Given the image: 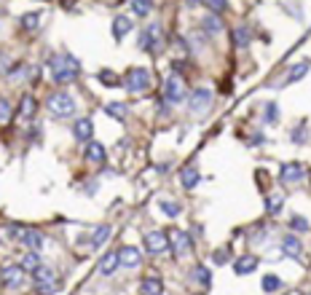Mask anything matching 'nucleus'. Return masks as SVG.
<instances>
[{
    "instance_id": "nucleus-1",
    "label": "nucleus",
    "mask_w": 311,
    "mask_h": 295,
    "mask_svg": "<svg viewBox=\"0 0 311 295\" xmlns=\"http://www.w3.org/2000/svg\"><path fill=\"white\" fill-rule=\"evenodd\" d=\"M49 70H51L54 84L67 86V84H73V81L78 78L81 62H78L75 56H70V54H65V56H51V59H49Z\"/></svg>"
},
{
    "instance_id": "nucleus-2",
    "label": "nucleus",
    "mask_w": 311,
    "mask_h": 295,
    "mask_svg": "<svg viewBox=\"0 0 311 295\" xmlns=\"http://www.w3.org/2000/svg\"><path fill=\"white\" fill-rule=\"evenodd\" d=\"M46 108H49V113L56 115V118H67V115L75 113V100L70 97V94H65V91H56V94L49 97Z\"/></svg>"
},
{
    "instance_id": "nucleus-3",
    "label": "nucleus",
    "mask_w": 311,
    "mask_h": 295,
    "mask_svg": "<svg viewBox=\"0 0 311 295\" xmlns=\"http://www.w3.org/2000/svg\"><path fill=\"white\" fill-rule=\"evenodd\" d=\"M124 86L131 94H142L145 89H150V70L148 67H131L124 75Z\"/></svg>"
},
{
    "instance_id": "nucleus-4",
    "label": "nucleus",
    "mask_w": 311,
    "mask_h": 295,
    "mask_svg": "<svg viewBox=\"0 0 311 295\" xmlns=\"http://www.w3.org/2000/svg\"><path fill=\"white\" fill-rule=\"evenodd\" d=\"M212 108V91L209 89H193L188 97V110L193 115H204Z\"/></svg>"
},
{
    "instance_id": "nucleus-5",
    "label": "nucleus",
    "mask_w": 311,
    "mask_h": 295,
    "mask_svg": "<svg viewBox=\"0 0 311 295\" xmlns=\"http://www.w3.org/2000/svg\"><path fill=\"white\" fill-rule=\"evenodd\" d=\"M169 247H172V252H174L177 258H183V255L190 252V247H193V239H190V233H188V231H183V228H172V233H169Z\"/></svg>"
},
{
    "instance_id": "nucleus-6",
    "label": "nucleus",
    "mask_w": 311,
    "mask_h": 295,
    "mask_svg": "<svg viewBox=\"0 0 311 295\" xmlns=\"http://www.w3.org/2000/svg\"><path fill=\"white\" fill-rule=\"evenodd\" d=\"M161 25H150V27H145V30H142V38H140V49L142 51H150V54H156V51H159L161 49Z\"/></svg>"
},
{
    "instance_id": "nucleus-7",
    "label": "nucleus",
    "mask_w": 311,
    "mask_h": 295,
    "mask_svg": "<svg viewBox=\"0 0 311 295\" xmlns=\"http://www.w3.org/2000/svg\"><path fill=\"white\" fill-rule=\"evenodd\" d=\"M145 250L150 255H164L169 250V233L164 231H148L145 233Z\"/></svg>"
},
{
    "instance_id": "nucleus-8",
    "label": "nucleus",
    "mask_w": 311,
    "mask_h": 295,
    "mask_svg": "<svg viewBox=\"0 0 311 295\" xmlns=\"http://www.w3.org/2000/svg\"><path fill=\"white\" fill-rule=\"evenodd\" d=\"M3 282H6V287H11V290H22L25 287V282H27V271L22 266H6L3 268Z\"/></svg>"
},
{
    "instance_id": "nucleus-9",
    "label": "nucleus",
    "mask_w": 311,
    "mask_h": 295,
    "mask_svg": "<svg viewBox=\"0 0 311 295\" xmlns=\"http://www.w3.org/2000/svg\"><path fill=\"white\" fill-rule=\"evenodd\" d=\"M183 84H180V78L177 75H169L164 81V102H169V105H177V102H183Z\"/></svg>"
},
{
    "instance_id": "nucleus-10",
    "label": "nucleus",
    "mask_w": 311,
    "mask_h": 295,
    "mask_svg": "<svg viewBox=\"0 0 311 295\" xmlns=\"http://www.w3.org/2000/svg\"><path fill=\"white\" fill-rule=\"evenodd\" d=\"M279 177H282V183H301L306 177V167L298 161H287V164H282Z\"/></svg>"
},
{
    "instance_id": "nucleus-11",
    "label": "nucleus",
    "mask_w": 311,
    "mask_h": 295,
    "mask_svg": "<svg viewBox=\"0 0 311 295\" xmlns=\"http://www.w3.org/2000/svg\"><path fill=\"white\" fill-rule=\"evenodd\" d=\"M258 263H260V258H258V255H252V252H244V255H239V258H236L234 271H236L239 277H247V274H252V271L258 268Z\"/></svg>"
},
{
    "instance_id": "nucleus-12",
    "label": "nucleus",
    "mask_w": 311,
    "mask_h": 295,
    "mask_svg": "<svg viewBox=\"0 0 311 295\" xmlns=\"http://www.w3.org/2000/svg\"><path fill=\"white\" fill-rule=\"evenodd\" d=\"M73 134L78 143H91L94 137V121L91 118H78V121L73 124Z\"/></svg>"
},
{
    "instance_id": "nucleus-13",
    "label": "nucleus",
    "mask_w": 311,
    "mask_h": 295,
    "mask_svg": "<svg viewBox=\"0 0 311 295\" xmlns=\"http://www.w3.org/2000/svg\"><path fill=\"white\" fill-rule=\"evenodd\" d=\"M19 242L25 244L27 250H35V252H38V250H43V244H46V236H43L41 231H35V228H27L25 233L19 236Z\"/></svg>"
},
{
    "instance_id": "nucleus-14",
    "label": "nucleus",
    "mask_w": 311,
    "mask_h": 295,
    "mask_svg": "<svg viewBox=\"0 0 311 295\" xmlns=\"http://www.w3.org/2000/svg\"><path fill=\"white\" fill-rule=\"evenodd\" d=\"M282 250H284L287 258H293V261H301V258H303V244H301V239H298V236H293V233L282 239Z\"/></svg>"
},
{
    "instance_id": "nucleus-15",
    "label": "nucleus",
    "mask_w": 311,
    "mask_h": 295,
    "mask_svg": "<svg viewBox=\"0 0 311 295\" xmlns=\"http://www.w3.org/2000/svg\"><path fill=\"white\" fill-rule=\"evenodd\" d=\"M118 266H121V258H118V252H107V255L100 258L97 274H100V277H110V274H115Z\"/></svg>"
},
{
    "instance_id": "nucleus-16",
    "label": "nucleus",
    "mask_w": 311,
    "mask_h": 295,
    "mask_svg": "<svg viewBox=\"0 0 311 295\" xmlns=\"http://www.w3.org/2000/svg\"><path fill=\"white\" fill-rule=\"evenodd\" d=\"M118 258H121L124 268H137L142 263V255H140L137 247H121V250H118Z\"/></svg>"
},
{
    "instance_id": "nucleus-17",
    "label": "nucleus",
    "mask_w": 311,
    "mask_h": 295,
    "mask_svg": "<svg viewBox=\"0 0 311 295\" xmlns=\"http://www.w3.org/2000/svg\"><path fill=\"white\" fill-rule=\"evenodd\" d=\"M83 156H86V161H91V164H102L105 161V156H107V150H105V145L102 143H86V148H83Z\"/></svg>"
},
{
    "instance_id": "nucleus-18",
    "label": "nucleus",
    "mask_w": 311,
    "mask_h": 295,
    "mask_svg": "<svg viewBox=\"0 0 311 295\" xmlns=\"http://www.w3.org/2000/svg\"><path fill=\"white\" fill-rule=\"evenodd\" d=\"M199 180H201V174H199L196 167H183L180 169V183H183L185 191H193V188L199 185Z\"/></svg>"
},
{
    "instance_id": "nucleus-19",
    "label": "nucleus",
    "mask_w": 311,
    "mask_h": 295,
    "mask_svg": "<svg viewBox=\"0 0 311 295\" xmlns=\"http://www.w3.org/2000/svg\"><path fill=\"white\" fill-rule=\"evenodd\" d=\"M140 290H142V295H164V285H161V279L156 277V274H150V277L142 279Z\"/></svg>"
},
{
    "instance_id": "nucleus-20",
    "label": "nucleus",
    "mask_w": 311,
    "mask_h": 295,
    "mask_svg": "<svg viewBox=\"0 0 311 295\" xmlns=\"http://www.w3.org/2000/svg\"><path fill=\"white\" fill-rule=\"evenodd\" d=\"M131 27H134V22H131L129 16H115V19H113V38L121 41L124 35L131 32Z\"/></svg>"
},
{
    "instance_id": "nucleus-21",
    "label": "nucleus",
    "mask_w": 311,
    "mask_h": 295,
    "mask_svg": "<svg viewBox=\"0 0 311 295\" xmlns=\"http://www.w3.org/2000/svg\"><path fill=\"white\" fill-rule=\"evenodd\" d=\"M105 113L110 118H115V121H124V118L129 115V102H107Z\"/></svg>"
},
{
    "instance_id": "nucleus-22",
    "label": "nucleus",
    "mask_w": 311,
    "mask_h": 295,
    "mask_svg": "<svg viewBox=\"0 0 311 295\" xmlns=\"http://www.w3.org/2000/svg\"><path fill=\"white\" fill-rule=\"evenodd\" d=\"M190 279L196 282V285H201V287H209V282H212V274H209V268L207 266H193L190 268Z\"/></svg>"
},
{
    "instance_id": "nucleus-23",
    "label": "nucleus",
    "mask_w": 311,
    "mask_h": 295,
    "mask_svg": "<svg viewBox=\"0 0 311 295\" xmlns=\"http://www.w3.org/2000/svg\"><path fill=\"white\" fill-rule=\"evenodd\" d=\"M19 266L25 268L27 274H32V271H38L43 263H41V255L35 252V250H30V252H25V255H22V263H19Z\"/></svg>"
},
{
    "instance_id": "nucleus-24",
    "label": "nucleus",
    "mask_w": 311,
    "mask_h": 295,
    "mask_svg": "<svg viewBox=\"0 0 311 295\" xmlns=\"http://www.w3.org/2000/svg\"><path fill=\"white\" fill-rule=\"evenodd\" d=\"M201 27H204L207 35H220L223 32V19L218 14H212V16H204V22H201Z\"/></svg>"
},
{
    "instance_id": "nucleus-25",
    "label": "nucleus",
    "mask_w": 311,
    "mask_h": 295,
    "mask_svg": "<svg viewBox=\"0 0 311 295\" xmlns=\"http://www.w3.org/2000/svg\"><path fill=\"white\" fill-rule=\"evenodd\" d=\"M32 282L35 285H49V282H56V274L49 266H41L38 271H32Z\"/></svg>"
},
{
    "instance_id": "nucleus-26",
    "label": "nucleus",
    "mask_w": 311,
    "mask_h": 295,
    "mask_svg": "<svg viewBox=\"0 0 311 295\" xmlns=\"http://www.w3.org/2000/svg\"><path fill=\"white\" fill-rule=\"evenodd\" d=\"M110 226H97V228H94V233L89 236V247H100L105 239H110Z\"/></svg>"
},
{
    "instance_id": "nucleus-27",
    "label": "nucleus",
    "mask_w": 311,
    "mask_h": 295,
    "mask_svg": "<svg viewBox=\"0 0 311 295\" xmlns=\"http://www.w3.org/2000/svg\"><path fill=\"white\" fill-rule=\"evenodd\" d=\"M308 62H298V65H293L290 67V73H287V84H295V81H301V78H306V73H308Z\"/></svg>"
},
{
    "instance_id": "nucleus-28",
    "label": "nucleus",
    "mask_w": 311,
    "mask_h": 295,
    "mask_svg": "<svg viewBox=\"0 0 311 295\" xmlns=\"http://www.w3.org/2000/svg\"><path fill=\"white\" fill-rule=\"evenodd\" d=\"M19 113L25 115V118H32L35 113H38V102H35V97H22V102H19Z\"/></svg>"
},
{
    "instance_id": "nucleus-29",
    "label": "nucleus",
    "mask_w": 311,
    "mask_h": 295,
    "mask_svg": "<svg viewBox=\"0 0 311 295\" xmlns=\"http://www.w3.org/2000/svg\"><path fill=\"white\" fill-rule=\"evenodd\" d=\"M153 0H131V14L134 16H150Z\"/></svg>"
},
{
    "instance_id": "nucleus-30",
    "label": "nucleus",
    "mask_w": 311,
    "mask_h": 295,
    "mask_svg": "<svg viewBox=\"0 0 311 295\" xmlns=\"http://www.w3.org/2000/svg\"><path fill=\"white\" fill-rule=\"evenodd\" d=\"M282 207H284V199H282L279 193H271V196L266 199V212H268V215H279Z\"/></svg>"
},
{
    "instance_id": "nucleus-31",
    "label": "nucleus",
    "mask_w": 311,
    "mask_h": 295,
    "mask_svg": "<svg viewBox=\"0 0 311 295\" xmlns=\"http://www.w3.org/2000/svg\"><path fill=\"white\" fill-rule=\"evenodd\" d=\"M159 207H161V212H164L166 218H177V215L183 212V209H180V204H177V202H169V199H161Z\"/></svg>"
},
{
    "instance_id": "nucleus-32",
    "label": "nucleus",
    "mask_w": 311,
    "mask_h": 295,
    "mask_svg": "<svg viewBox=\"0 0 311 295\" xmlns=\"http://www.w3.org/2000/svg\"><path fill=\"white\" fill-rule=\"evenodd\" d=\"M234 46H236V49H247V46H249V30L247 27L234 30Z\"/></svg>"
},
{
    "instance_id": "nucleus-33",
    "label": "nucleus",
    "mask_w": 311,
    "mask_h": 295,
    "mask_svg": "<svg viewBox=\"0 0 311 295\" xmlns=\"http://www.w3.org/2000/svg\"><path fill=\"white\" fill-rule=\"evenodd\" d=\"M290 140H293V145H303L306 140H308V126H306V124L295 126L293 132H290Z\"/></svg>"
},
{
    "instance_id": "nucleus-34",
    "label": "nucleus",
    "mask_w": 311,
    "mask_h": 295,
    "mask_svg": "<svg viewBox=\"0 0 311 295\" xmlns=\"http://www.w3.org/2000/svg\"><path fill=\"white\" fill-rule=\"evenodd\" d=\"M19 25H22V30H35V27L41 25V14H35V11H32V14H25V16L19 19Z\"/></svg>"
},
{
    "instance_id": "nucleus-35",
    "label": "nucleus",
    "mask_w": 311,
    "mask_h": 295,
    "mask_svg": "<svg viewBox=\"0 0 311 295\" xmlns=\"http://www.w3.org/2000/svg\"><path fill=\"white\" fill-rule=\"evenodd\" d=\"M279 287H282V279L277 274H266V277H263V290H266V292H277Z\"/></svg>"
},
{
    "instance_id": "nucleus-36",
    "label": "nucleus",
    "mask_w": 311,
    "mask_h": 295,
    "mask_svg": "<svg viewBox=\"0 0 311 295\" xmlns=\"http://www.w3.org/2000/svg\"><path fill=\"white\" fill-rule=\"evenodd\" d=\"M100 84L102 86H121V81H118V75L113 73V70H102V73H100Z\"/></svg>"
},
{
    "instance_id": "nucleus-37",
    "label": "nucleus",
    "mask_w": 311,
    "mask_h": 295,
    "mask_svg": "<svg viewBox=\"0 0 311 295\" xmlns=\"http://www.w3.org/2000/svg\"><path fill=\"white\" fill-rule=\"evenodd\" d=\"M290 226H293V231H301V233H306V231L311 228V226H308V220H306V218H301V215H293Z\"/></svg>"
},
{
    "instance_id": "nucleus-38",
    "label": "nucleus",
    "mask_w": 311,
    "mask_h": 295,
    "mask_svg": "<svg viewBox=\"0 0 311 295\" xmlns=\"http://www.w3.org/2000/svg\"><path fill=\"white\" fill-rule=\"evenodd\" d=\"M266 121H268V124H277V121H279V108H277V102H268V105H266Z\"/></svg>"
},
{
    "instance_id": "nucleus-39",
    "label": "nucleus",
    "mask_w": 311,
    "mask_h": 295,
    "mask_svg": "<svg viewBox=\"0 0 311 295\" xmlns=\"http://www.w3.org/2000/svg\"><path fill=\"white\" fill-rule=\"evenodd\" d=\"M35 290H38V295H54L59 290V279L56 282H49V285H35Z\"/></svg>"
},
{
    "instance_id": "nucleus-40",
    "label": "nucleus",
    "mask_w": 311,
    "mask_h": 295,
    "mask_svg": "<svg viewBox=\"0 0 311 295\" xmlns=\"http://www.w3.org/2000/svg\"><path fill=\"white\" fill-rule=\"evenodd\" d=\"M0 118H3V124L11 121V102L8 100H0Z\"/></svg>"
},
{
    "instance_id": "nucleus-41",
    "label": "nucleus",
    "mask_w": 311,
    "mask_h": 295,
    "mask_svg": "<svg viewBox=\"0 0 311 295\" xmlns=\"http://www.w3.org/2000/svg\"><path fill=\"white\" fill-rule=\"evenodd\" d=\"M212 261H215V266L228 263V250H218V255H212Z\"/></svg>"
},
{
    "instance_id": "nucleus-42",
    "label": "nucleus",
    "mask_w": 311,
    "mask_h": 295,
    "mask_svg": "<svg viewBox=\"0 0 311 295\" xmlns=\"http://www.w3.org/2000/svg\"><path fill=\"white\" fill-rule=\"evenodd\" d=\"M207 6L215 11V14H223V11H225V0H207Z\"/></svg>"
},
{
    "instance_id": "nucleus-43",
    "label": "nucleus",
    "mask_w": 311,
    "mask_h": 295,
    "mask_svg": "<svg viewBox=\"0 0 311 295\" xmlns=\"http://www.w3.org/2000/svg\"><path fill=\"white\" fill-rule=\"evenodd\" d=\"M249 143H252V145H263V143H266V137H263V134H255Z\"/></svg>"
}]
</instances>
